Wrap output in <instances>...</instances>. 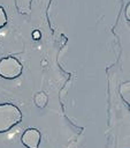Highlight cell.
<instances>
[{
    "instance_id": "cell-1",
    "label": "cell",
    "mask_w": 130,
    "mask_h": 148,
    "mask_svg": "<svg viewBox=\"0 0 130 148\" xmlns=\"http://www.w3.org/2000/svg\"><path fill=\"white\" fill-rule=\"evenodd\" d=\"M23 114L18 106L13 103L0 104V134L10 131L22 121Z\"/></svg>"
},
{
    "instance_id": "cell-2",
    "label": "cell",
    "mask_w": 130,
    "mask_h": 148,
    "mask_svg": "<svg viewBox=\"0 0 130 148\" xmlns=\"http://www.w3.org/2000/svg\"><path fill=\"white\" fill-rule=\"evenodd\" d=\"M22 72L23 65L17 58L8 56L0 59V77L5 80H15L21 76Z\"/></svg>"
},
{
    "instance_id": "cell-3",
    "label": "cell",
    "mask_w": 130,
    "mask_h": 148,
    "mask_svg": "<svg viewBox=\"0 0 130 148\" xmlns=\"http://www.w3.org/2000/svg\"><path fill=\"white\" fill-rule=\"evenodd\" d=\"M41 141V133L38 128L31 127L23 132L21 136V142L26 148H39Z\"/></svg>"
},
{
    "instance_id": "cell-4",
    "label": "cell",
    "mask_w": 130,
    "mask_h": 148,
    "mask_svg": "<svg viewBox=\"0 0 130 148\" xmlns=\"http://www.w3.org/2000/svg\"><path fill=\"white\" fill-rule=\"evenodd\" d=\"M32 1L33 0H15V6L17 12L22 15H29L31 13Z\"/></svg>"
},
{
    "instance_id": "cell-5",
    "label": "cell",
    "mask_w": 130,
    "mask_h": 148,
    "mask_svg": "<svg viewBox=\"0 0 130 148\" xmlns=\"http://www.w3.org/2000/svg\"><path fill=\"white\" fill-rule=\"evenodd\" d=\"M120 96L122 97L123 102L129 106L130 105V82L127 81V82H123L121 86H120Z\"/></svg>"
},
{
    "instance_id": "cell-6",
    "label": "cell",
    "mask_w": 130,
    "mask_h": 148,
    "mask_svg": "<svg viewBox=\"0 0 130 148\" xmlns=\"http://www.w3.org/2000/svg\"><path fill=\"white\" fill-rule=\"evenodd\" d=\"M33 101H35V104H36L39 109H43V108H45V106L47 105L48 97H47V95H46L44 91H39V92H37V94L35 95Z\"/></svg>"
},
{
    "instance_id": "cell-7",
    "label": "cell",
    "mask_w": 130,
    "mask_h": 148,
    "mask_svg": "<svg viewBox=\"0 0 130 148\" xmlns=\"http://www.w3.org/2000/svg\"><path fill=\"white\" fill-rule=\"evenodd\" d=\"M8 23V16L2 6H0V30Z\"/></svg>"
},
{
    "instance_id": "cell-8",
    "label": "cell",
    "mask_w": 130,
    "mask_h": 148,
    "mask_svg": "<svg viewBox=\"0 0 130 148\" xmlns=\"http://www.w3.org/2000/svg\"><path fill=\"white\" fill-rule=\"evenodd\" d=\"M32 37H33V39H39V38H40V32H39L38 30L33 31V32H32Z\"/></svg>"
}]
</instances>
